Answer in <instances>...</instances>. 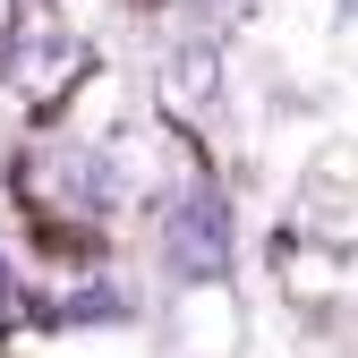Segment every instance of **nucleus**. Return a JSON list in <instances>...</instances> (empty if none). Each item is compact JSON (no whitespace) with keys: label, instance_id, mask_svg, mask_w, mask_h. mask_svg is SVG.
<instances>
[{"label":"nucleus","instance_id":"6","mask_svg":"<svg viewBox=\"0 0 358 358\" xmlns=\"http://www.w3.org/2000/svg\"><path fill=\"white\" fill-rule=\"evenodd\" d=\"M9 290H17V282H9V264H0V299H9Z\"/></svg>","mask_w":358,"mask_h":358},{"label":"nucleus","instance_id":"4","mask_svg":"<svg viewBox=\"0 0 358 358\" xmlns=\"http://www.w3.org/2000/svg\"><path fill=\"white\" fill-rule=\"evenodd\" d=\"M154 85H162L171 111H213L222 103V43L213 34H179L162 52V69H154Z\"/></svg>","mask_w":358,"mask_h":358},{"label":"nucleus","instance_id":"2","mask_svg":"<svg viewBox=\"0 0 358 358\" xmlns=\"http://www.w3.org/2000/svg\"><path fill=\"white\" fill-rule=\"evenodd\" d=\"M162 256L179 264V282H222L231 273V196L222 188H179L162 205Z\"/></svg>","mask_w":358,"mask_h":358},{"label":"nucleus","instance_id":"3","mask_svg":"<svg viewBox=\"0 0 358 358\" xmlns=\"http://www.w3.org/2000/svg\"><path fill=\"white\" fill-rule=\"evenodd\" d=\"M0 69H9V85H17V103H26V111L52 120V111L77 94V85H85L94 52H85L69 26H26V34L9 43V60H0Z\"/></svg>","mask_w":358,"mask_h":358},{"label":"nucleus","instance_id":"5","mask_svg":"<svg viewBox=\"0 0 358 358\" xmlns=\"http://www.w3.org/2000/svg\"><path fill=\"white\" fill-rule=\"evenodd\" d=\"M9 43H17V0H0V60H9Z\"/></svg>","mask_w":358,"mask_h":358},{"label":"nucleus","instance_id":"1","mask_svg":"<svg viewBox=\"0 0 358 358\" xmlns=\"http://www.w3.org/2000/svg\"><path fill=\"white\" fill-rule=\"evenodd\" d=\"M17 196H26L34 213L94 222V213H111V205H120V162H111V145L43 137V145H26V162H17Z\"/></svg>","mask_w":358,"mask_h":358},{"label":"nucleus","instance_id":"7","mask_svg":"<svg viewBox=\"0 0 358 358\" xmlns=\"http://www.w3.org/2000/svg\"><path fill=\"white\" fill-rule=\"evenodd\" d=\"M350 9H358V0H350Z\"/></svg>","mask_w":358,"mask_h":358}]
</instances>
